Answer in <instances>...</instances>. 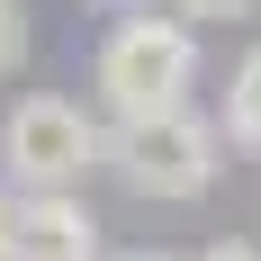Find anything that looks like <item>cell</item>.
Returning a JSON list of instances; mask_svg holds the SVG:
<instances>
[{"label": "cell", "instance_id": "cell-11", "mask_svg": "<svg viewBox=\"0 0 261 261\" xmlns=\"http://www.w3.org/2000/svg\"><path fill=\"white\" fill-rule=\"evenodd\" d=\"M99 9H135V0H99Z\"/></svg>", "mask_w": 261, "mask_h": 261}, {"label": "cell", "instance_id": "cell-7", "mask_svg": "<svg viewBox=\"0 0 261 261\" xmlns=\"http://www.w3.org/2000/svg\"><path fill=\"white\" fill-rule=\"evenodd\" d=\"M252 0H171V18H189V27H216V18H243Z\"/></svg>", "mask_w": 261, "mask_h": 261}, {"label": "cell", "instance_id": "cell-8", "mask_svg": "<svg viewBox=\"0 0 261 261\" xmlns=\"http://www.w3.org/2000/svg\"><path fill=\"white\" fill-rule=\"evenodd\" d=\"M198 261H261V243H207Z\"/></svg>", "mask_w": 261, "mask_h": 261}, {"label": "cell", "instance_id": "cell-9", "mask_svg": "<svg viewBox=\"0 0 261 261\" xmlns=\"http://www.w3.org/2000/svg\"><path fill=\"white\" fill-rule=\"evenodd\" d=\"M9 216H18V198L0 189V261H9Z\"/></svg>", "mask_w": 261, "mask_h": 261}, {"label": "cell", "instance_id": "cell-10", "mask_svg": "<svg viewBox=\"0 0 261 261\" xmlns=\"http://www.w3.org/2000/svg\"><path fill=\"white\" fill-rule=\"evenodd\" d=\"M117 261H180V252H117Z\"/></svg>", "mask_w": 261, "mask_h": 261}, {"label": "cell", "instance_id": "cell-6", "mask_svg": "<svg viewBox=\"0 0 261 261\" xmlns=\"http://www.w3.org/2000/svg\"><path fill=\"white\" fill-rule=\"evenodd\" d=\"M27 63V0H0V72Z\"/></svg>", "mask_w": 261, "mask_h": 261}, {"label": "cell", "instance_id": "cell-3", "mask_svg": "<svg viewBox=\"0 0 261 261\" xmlns=\"http://www.w3.org/2000/svg\"><path fill=\"white\" fill-rule=\"evenodd\" d=\"M90 162H108V135L99 117L63 90H27L9 117H0V171L27 189V198H45V189H72Z\"/></svg>", "mask_w": 261, "mask_h": 261}, {"label": "cell", "instance_id": "cell-4", "mask_svg": "<svg viewBox=\"0 0 261 261\" xmlns=\"http://www.w3.org/2000/svg\"><path fill=\"white\" fill-rule=\"evenodd\" d=\"M9 261H108L99 252V216L81 207L72 189L18 198V216H9Z\"/></svg>", "mask_w": 261, "mask_h": 261}, {"label": "cell", "instance_id": "cell-1", "mask_svg": "<svg viewBox=\"0 0 261 261\" xmlns=\"http://www.w3.org/2000/svg\"><path fill=\"white\" fill-rule=\"evenodd\" d=\"M189 81H198V27L171 18V9H126L99 36V54H90V90L108 99L117 126L189 108Z\"/></svg>", "mask_w": 261, "mask_h": 261}, {"label": "cell", "instance_id": "cell-2", "mask_svg": "<svg viewBox=\"0 0 261 261\" xmlns=\"http://www.w3.org/2000/svg\"><path fill=\"white\" fill-rule=\"evenodd\" d=\"M108 171L135 198H198L225 171V126L198 117V108H162V117L108 126Z\"/></svg>", "mask_w": 261, "mask_h": 261}, {"label": "cell", "instance_id": "cell-5", "mask_svg": "<svg viewBox=\"0 0 261 261\" xmlns=\"http://www.w3.org/2000/svg\"><path fill=\"white\" fill-rule=\"evenodd\" d=\"M225 135L261 153V45H243V63L225 72Z\"/></svg>", "mask_w": 261, "mask_h": 261}]
</instances>
